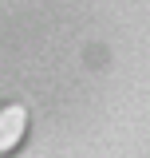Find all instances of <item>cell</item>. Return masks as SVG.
I'll return each mask as SVG.
<instances>
[{"label":"cell","mask_w":150,"mask_h":158,"mask_svg":"<svg viewBox=\"0 0 150 158\" xmlns=\"http://www.w3.org/2000/svg\"><path fill=\"white\" fill-rule=\"evenodd\" d=\"M28 131H32V111L20 99L0 103V158H16L28 142Z\"/></svg>","instance_id":"6da1fadb"}]
</instances>
